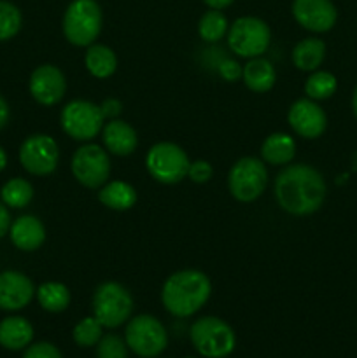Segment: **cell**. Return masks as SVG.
Wrapping results in <instances>:
<instances>
[{"label":"cell","instance_id":"obj_1","mask_svg":"<svg viewBox=\"0 0 357 358\" xmlns=\"http://www.w3.org/2000/svg\"><path fill=\"white\" fill-rule=\"evenodd\" d=\"M324 177L308 164H290L275 180V198L282 210L290 215H310L326 199Z\"/></svg>","mask_w":357,"mask_h":358},{"label":"cell","instance_id":"obj_2","mask_svg":"<svg viewBox=\"0 0 357 358\" xmlns=\"http://www.w3.org/2000/svg\"><path fill=\"white\" fill-rule=\"evenodd\" d=\"M212 294L209 276L196 269L177 271L164 282L161 290V303L164 310L177 318H188L206 304Z\"/></svg>","mask_w":357,"mask_h":358},{"label":"cell","instance_id":"obj_3","mask_svg":"<svg viewBox=\"0 0 357 358\" xmlns=\"http://www.w3.org/2000/svg\"><path fill=\"white\" fill-rule=\"evenodd\" d=\"M191 343L205 358H226L237 346V336L227 322L217 317H202L191 325Z\"/></svg>","mask_w":357,"mask_h":358},{"label":"cell","instance_id":"obj_4","mask_svg":"<svg viewBox=\"0 0 357 358\" xmlns=\"http://www.w3.org/2000/svg\"><path fill=\"white\" fill-rule=\"evenodd\" d=\"M102 9L94 0H74L63 14V35L74 45H91L102 30Z\"/></svg>","mask_w":357,"mask_h":358},{"label":"cell","instance_id":"obj_5","mask_svg":"<svg viewBox=\"0 0 357 358\" xmlns=\"http://www.w3.org/2000/svg\"><path fill=\"white\" fill-rule=\"evenodd\" d=\"M133 297L118 282H105L94 290L93 317L105 329H118L132 317Z\"/></svg>","mask_w":357,"mask_h":358},{"label":"cell","instance_id":"obj_6","mask_svg":"<svg viewBox=\"0 0 357 358\" xmlns=\"http://www.w3.org/2000/svg\"><path fill=\"white\" fill-rule=\"evenodd\" d=\"M125 341L135 355L154 358L167 350L168 334L164 331V325L156 317L136 315L126 325Z\"/></svg>","mask_w":357,"mask_h":358},{"label":"cell","instance_id":"obj_7","mask_svg":"<svg viewBox=\"0 0 357 358\" xmlns=\"http://www.w3.org/2000/svg\"><path fill=\"white\" fill-rule=\"evenodd\" d=\"M272 41L270 27L255 16H241L227 28V44L241 58H258L268 49Z\"/></svg>","mask_w":357,"mask_h":358},{"label":"cell","instance_id":"obj_8","mask_svg":"<svg viewBox=\"0 0 357 358\" xmlns=\"http://www.w3.org/2000/svg\"><path fill=\"white\" fill-rule=\"evenodd\" d=\"M188 154L182 147L172 142H160L149 149L146 156L147 171L154 180L161 184H177L188 177L189 171Z\"/></svg>","mask_w":357,"mask_h":358},{"label":"cell","instance_id":"obj_9","mask_svg":"<svg viewBox=\"0 0 357 358\" xmlns=\"http://www.w3.org/2000/svg\"><path fill=\"white\" fill-rule=\"evenodd\" d=\"M104 114L100 105L88 100H74L62 110L59 122L70 138L77 142H90L104 128Z\"/></svg>","mask_w":357,"mask_h":358},{"label":"cell","instance_id":"obj_10","mask_svg":"<svg viewBox=\"0 0 357 358\" xmlns=\"http://www.w3.org/2000/svg\"><path fill=\"white\" fill-rule=\"evenodd\" d=\"M268 184V171L258 157H241L231 166L227 187L231 196L241 203L258 199Z\"/></svg>","mask_w":357,"mask_h":358},{"label":"cell","instance_id":"obj_11","mask_svg":"<svg viewBox=\"0 0 357 358\" xmlns=\"http://www.w3.org/2000/svg\"><path fill=\"white\" fill-rule=\"evenodd\" d=\"M72 173L84 187H102L111 175V159L107 150L94 143L79 147L72 157Z\"/></svg>","mask_w":357,"mask_h":358},{"label":"cell","instance_id":"obj_12","mask_svg":"<svg viewBox=\"0 0 357 358\" xmlns=\"http://www.w3.org/2000/svg\"><path fill=\"white\" fill-rule=\"evenodd\" d=\"M20 161L24 170L31 175L52 173L58 166L59 149L58 143L49 135H31L21 143Z\"/></svg>","mask_w":357,"mask_h":358},{"label":"cell","instance_id":"obj_13","mask_svg":"<svg viewBox=\"0 0 357 358\" xmlns=\"http://www.w3.org/2000/svg\"><path fill=\"white\" fill-rule=\"evenodd\" d=\"M289 126L300 136L308 140L318 138L326 131L328 126V115L326 112L310 98H301L294 101L287 114Z\"/></svg>","mask_w":357,"mask_h":358},{"label":"cell","instance_id":"obj_14","mask_svg":"<svg viewBox=\"0 0 357 358\" xmlns=\"http://www.w3.org/2000/svg\"><path fill=\"white\" fill-rule=\"evenodd\" d=\"M293 16L304 30L324 34L335 27L338 10L331 0H294Z\"/></svg>","mask_w":357,"mask_h":358},{"label":"cell","instance_id":"obj_15","mask_svg":"<svg viewBox=\"0 0 357 358\" xmlns=\"http://www.w3.org/2000/svg\"><path fill=\"white\" fill-rule=\"evenodd\" d=\"M66 91V80L62 70L55 65H41L31 72L30 93L37 103L55 105L62 101Z\"/></svg>","mask_w":357,"mask_h":358},{"label":"cell","instance_id":"obj_16","mask_svg":"<svg viewBox=\"0 0 357 358\" xmlns=\"http://www.w3.org/2000/svg\"><path fill=\"white\" fill-rule=\"evenodd\" d=\"M35 296V287L20 271L0 273V310L18 311L27 308Z\"/></svg>","mask_w":357,"mask_h":358},{"label":"cell","instance_id":"obj_17","mask_svg":"<svg viewBox=\"0 0 357 358\" xmlns=\"http://www.w3.org/2000/svg\"><path fill=\"white\" fill-rule=\"evenodd\" d=\"M102 140L105 149L114 156H130L139 145L136 131L121 119H111L102 128Z\"/></svg>","mask_w":357,"mask_h":358},{"label":"cell","instance_id":"obj_18","mask_svg":"<svg viewBox=\"0 0 357 358\" xmlns=\"http://www.w3.org/2000/svg\"><path fill=\"white\" fill-rule=\"evenodd\" d=\"M10 240L14 247L23 252H34L44 243V224L34 215H23L10 224Z\"/></svg>","mask_w":357,"mask_h":358},{"label":"cell","instance_id":"obj_19","mask_svg":"<svg viewBox=\"0 0 357 358\" xmlns=\"http://www.w3.org/2000/svg\"><path fill=\"white\" fill-rule=\"evenodd\" d=\"M34 339V327L23 317H7L0 322V346L10 352L28 348Z\"/></svg>","mask_w":357,"mask_h":358},{"label":"cell","instance_id":"obj_20","mask_svg":"<svg viewBox=\"0 0 357 358\" xmlns=\"http://www.w3.org/2000/svg\"><path fill=\"white\" fill-rule=\"evenodd\" d=\"M241 79H244L245 86L254 93H266V91L272 90L276 80L275 66L261 56L251 58L247 65L244 66Z\"/></svg>","mask_w":357,"mask_h":358},{"label":"cell","instance_id":"obj_21","mask_svg":"<svg viewBox=\"0 0 357 358\" xmlns=\"http://www.w3.org/2000/svg\"><path fill=\"white\" fill-rule=\"evenodd\" d=\"M296 154V142L287 133H273L262 142L261 156L268 164H287Z\"/></svg>","mask_w":357,"mask_h":358},{"label":"cell","instance_id":"obj_22","mask_svg":"<svg viewBox=\"0 0 357 358\" xmlns=\"http://www.w3.org/2000/svg\"><path fill=\"white\" fill-rule=\"evenodd\" d=\"M326 58V44L321 38H304L293 49V63L301 72H315Z\"/></svg>","mask_w":357,"mask_h":358},{"label":"cell","instance_id":"obj_23","mask_svg":"<svg viewBox=\"0 0 357 358\" xmlns=\"http://www.w3.org/2000/svg\"><path fill=\"white\" fill-rule=\"evenodd\" d=\"M98 199L104 206L118 212L130 210L136 203V191L128 182L114 180L105 184L98 192Z\"/></svg>","mask_w":357,"mask_h":358},{"label":"cell","instance_id":"obj_24","mask_svg":"<svg viewBox=\"0 0 357 358\" xmlns=\"http://www.w3.org/2000/svg\"><path fill=\"white\" fill-rule=\"evenodd\" d=\"M88 72L97 79H107L118 69V58L111 48L104 44H91L84 56Z\"/></svg>","mask_w":357,"mask_h":358},{"label":"cell","instance_id":"obj_25","mask_svg":"<svg viewBox=\"0 0 357 358\" xmlns=\"http://www.w3.org/2000/svg\"><path fill=\"white\" fill-rule=\"evenodd\" d=\"M37 301L42 310L49 313H62L70 304V290L59 282L42 283L37 290Z\"/></svg>","mask_w":357,"mask_h":358},{"label":"cell","instance_id":"obj_26","mask_svg":"<svg viewBox=\"0 0 357 358\" xmlns=\"http://www.w3.org/2000/svg\"><path fill=\"white\" fill-rule=\"evenodd\" d=\"M338 87V80L331 72L315 70L304 83V93L310 100H328L335 94Z\"/></svg>","mask_w":357,"mask_h":358},{"label":"cell","instance_id":"obj_27","mask_svg":"<svg viewBox=\"0 0 357 358\" xmlns=\"http://www.w3.org/2000/svg\"><path fill=\"white\" fill-rule=\"evenodd\" d=\"M2 201L10 208H24L34 198V187L24 178H10L2 187Z\"/></svg>","mask_w":357,"mask_h":358},{"label":"cell","instance_id":"obj_28","mask_svg":"<svg viewBox=\"0 0 357 358\" xmlns=\"http://www.w3.org/2000/svg\"><path fill=\"white\" fill-rule=\"evenodd\" d=\"M198 34L205 42H219L227 34V20L220 10H206L198 23Z\"/></svg>","mask_w":357,"mask_h":358},{"label":"cell","instance_id":"obj_29","mask_svg":"<svg viewBox=\"0 0 357 358\" xmlns=\"http://www.w3.org/2000/svg\"><path fill=\"white\" fill-rule=\"evenodd\" d=\"M102 336H104V325L94 317L83 318L80 322H77L72 331L74 341L80 348H91V346L98 345Z\"/></svg>","mask_w":357,"mask_h":358},{"label":"cell","instance_id":"obj_30","mask_svg":"<svg viewBox=\"0 0 357 358\" xmlns=\"http://www.w3.org/2000/svg\"><path fill=\"white\" fill-rule=\"evenodd\" d=\"M21 13L14 3L0 0V42L9 41L21 30Z\"/></svg>","mask_w":357,"mask_h":358},{"label":"cell","instance_id":"obj_31","mask_svg":"<svg viewBox=\"0 0 357 358\" xmlns=\"http://www.w3.org/2000/svg\"><path fill=\"white\" fill-rule=\"evenodd\" d=\"M97 358H128V345L119 336H102L97 345Z\"/></svg>","mask_w":357,"mask_h":358},{"label":"cell","instance_id":"obj_32","mask_svg":"<svg viewBox=\"0 0 357 358\" xmlns=\"http://www.w3.org/2000/svg\"><path fill=\"white\" fill-rule=\"evenodd\" d=\"M23 358H63V355L55 345L48 341H41L28 346Z\"/></svg>","mask_w":357,"mask_h":358},{"label":"cell","instance_id":"obj_33","mask_svg":"<svg viewBox=\"0 0 357 358\" xmlns=\"http://www.w3.org/2000/svg\"><path fill=\"white\" fill-rule=\"evenodd\" d=\"M214 170H212V164L206 163V161H195V163L189 164V171H188V177L191 178L192 182L196 184H205L212 178Z\"/></svg>","mask_w":357,"mask_h":358},{"label":"cell","instance_id":"obj_34","mask_svg":"<svg viewBox=\"0 0 357 358\" xmlns=\"http://www.w3.org/2000/svg\"><path fill=\"white\" fill-rule=\"evenodd\" d=\"M241 72H244V69H241L240 65H238L234 59H223L219 65V73L220 77H223L224 80H227V83H233V80L240 79L241 77Z\"/></svg>","mask_w":357,"mask_h":358},{"label":"cell","instance_id":"obj_35","mask_svg":"<svg viewBox=\"0 0 357 358\" xmlns=\"http://www.w3.org/2000/svg\"><path fill=\"white\" fill-rule=\"evenodd\" d=\"M102 108V114H104L105 119H115L119 114H121V101L115 100V98H108V100H105L104 103L100 105Z\"/></svg>","mask_w":357,"mask_h":358},{"label":"cell","instance_id":"obj_36","mask_svg":"<svg viewBox=\"0 0 357 358\" xmlns=\"http://www.w3.org/2000/svg\"><path fill=\"white\" fill-rule=\"evenodd\" d=\"M9 229H10L9 210H7V206H4L2 203H0V238H2L4 234H7V231Z\"/></svg>","mask_w":357,"mask_h":358},{"label":"cell","instance_id":"obj_37","mask_svg":"<svg viewBox=\"0 0 357 358\" xmlns=\"http://www.w3.org/2000/svg\"><path fill=\"white\" fill-rule=\"evenodd\" d=\"M7 121H9V105L0 96V129L7 124Z\"/></svg>","mask_w":357,"mask_h":358},{"label":"cell","instance_id":"obj_38","mask_svg":"<svg viewBox=\"0 0 357 358\" xmlns=\"http://www.w3.org/2000/svg\"><path fill=\"white\" fill-rule=\"evenodd\" d=\"M203 2H205L210 9L220 10V9H226L227 6H231L234 0H203Z\"/></svg>","mask_w":357,"mask_h":358},{"label":"cell","instance_id":"obj_39","mask_svg":"<svg viewBox=\"0 0 357 358\" xmlns=\"http://www.w3.org/2000/svg\"><path fill=\"white\" fill-rule=\"evenodd\" d=\"M6 164H7V154L4 152V149H2V147H0V171H2L4 168H6Z\"/></svg>","mask_w":357,"mask_h":358},{"label":"cell","instance_id":"obj_40","mask_svg":"<svg viewBox=\"0 0 357 358\" xmlns=\"http://www.w3.org/2000/svg\"><path fill=\"white\" fill-rule=\"evenodd\" d=\"M352 110H354V115L357 117V86H356V90H354V94H352Z\"/></svg>","mask_w":357,"mask_h":358},{"label":"cell","instance_id":"obj_41","mask_svg":"<svg viewBox=\"0 0 357 358\" xmlns=\"http://www.w3.org/2000/svg\"><path fill=\"white\" fill-rule=\"evenodd\" d=\"M154 358H156V357H154Z\"/></svg>","mask_w":357,"mask_h":358}]
</instances>
